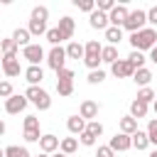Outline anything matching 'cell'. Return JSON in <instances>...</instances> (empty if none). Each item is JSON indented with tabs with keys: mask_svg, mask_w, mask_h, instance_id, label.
I'll return each mask as SVG.
<instances>
[{
	"mask_svg": "<svg viewBox=\"0 0 157 157\" xmlns=\"http://www.w3.org/2000/svg\"><path fill=\"white\" fill-rule=\"evenodd\" d=\"M155 44H157V29H152V27H145V29L130 34V47L135 52H147Z\"/></svg>",
	"mask_w": 157,
	"mask_h": 157,
	"instance_id": "1",
	"label": "cell"
},
{
	"mask_svg": "<svg viewBox=\"0 0 157 157\" xmlns=\"http://www.w3.org/2000/svg\"><path fill=\"white\" fill-rule=\"evenodd\" d=\"M101 49H103V44L98 39H88L83 44V64L88 66V71L101 69Z\"/></svg>",
	"mask_w": 157,
	"mask_h": 157,
	"instance_id": "2",
	"label": "cell"
},
{
	"mask_svg": "<svg viewBox=\"0 0 157 157\" xmlns=\"http://www.w3.org/2000/svg\"><path fill=\"white\" fill-rule=\"evenodd\" d=\"M25 98H27L37 110H49V108H52V98H49V93H47L42 86H27Z\"/></svg>",
	"mask_w": 157,
	"mask_h": 157,
	"instance_id": "3",
	"label": "cell"
},
{
	"mask_svg": "<svg viewBox=\"0 0 157 157\" xmlns=\"http://www.w3.org/2000/svg\"><path fill=\"white\" fill-rule=\"evenodd\" d=\"M145 25H147V10H130L128 12V20H125V29L132 34V32H140V29H145Z\"/></svg>",
	"mask_w": 157,
	"mask_h": 157,
	"instance_id": "4",
	"label": "cell"
},
{
	"mask_svg": "<svg viewBox=\"0 0 157 157\" xmlns=\"http://www.w3.org/2000/svg\"><path fill=\"white\" fill-rule=\"evenodd\" d=\"M44 59H47V66L54 69V71L66 69V52H64V47H52Z\"/></svg>",
	"mask_w": 157,
	"mask_h": 157,
	"instance_id": "5",
	"label": "cell"
},
{
	"mask_svg": "<svg viewBox=\"0 0 157 157\" xmlns=\"http://www.w3.org/2000/svg\"><path fill=\"white\" fill-rule=\"evenodd\" d=\"M25 142H39V137H42V132H39V118L37 115H27L25 118Z\"/></svg>",
	"mask_w": 157,
	"mask_h": 157,
	"instance_id": "6",
	"label": "cell"
},
{
	"mask_svg": "<svg viewBox=\"0 0 157 157\" xmlns=\"http://www.w3.org/2000/svg\"><path fill=\"white\" fill-rule=\"evenodd\" d=\"M27 105H29V101L25 98V93H22V96H20V93H12V96L5 101V113H10V115H20Z\"/></svg>",
	"mask_w": 157,
	"mask_h": 157,
	"instance_id": "7",
	"label": "cell"
},
{
	"mask_svg": "<svg viewBox=\"0 0 157 157\" xmlns=\"http://www.w3.org/2000/svg\"><path fill=\"white\" fill-rule=\"evenodd\" d=\"M44 56H47V54H44L42 44H27V47L22 49V59H27L29 66H39V61H42Z\"/></svg>",
	"mask_w": 157,
	"mask_h": 157,
	"instance_id": "8",
	"label": "cell"
},
{
	"mask_svg": "<svg viewBox=\"0 0 157 157\" xmlns=\"http://www.w3.org/2000/svg\"><path fill=\"white\" fill-rule=\"evenodd\" d=\"M110 74H113L115 78H132L135 69H132V64H130L128 59H118L115 64H110Z\"/></svg>",
	"mask_w": 157,
	"mask_h": 157,
	"instance_id": "9",
	"label": "cell"
},
{
	"mask_svg": "<svg viewBox=\"0 0 157 157\" xmlns=\"http://www.w3.org/2000/svg\"><path fill=\"white\" fill-rule=\"evenodd\" d=\"M0 69H2V74L7 76V78H15V76H20V59L17 56H2L0 59Z\"/></svg>",
	"mask_w": 157,
	"mask_h": 157,
	"instance_id": "10",
	"label": "cell"
},
{
	"mask_svg": "<svg viewBox=\"0 0 157 157\" xmlns=\"http://www.w3.org/2000/svg\"><path fill=\"white\" fill-rule=\"evenodd\" d=\"M108 147H110L113 152H128V150L132 147V140H130V135H125V132H115V135L110 137Z\"/></svg>",
	"mask_w": 157,
	"mask_h": 157,
	"instance_id": "11",
	"label": "cell"
},
{
	"mask_svg": "<svg viewBox=\"0 0 157 157\" xmlns=\"http://www.w3.org/2000/svg\"><path fill=\"white\" fill-rule=\"evenodd\" d=\"M128 12H130V10H128L125 5H115V7L108 12V25H110V27H123L125 20H128Z\"/></svg>",
	"mask_w": 157,
	"mask_h": 157,
	"instance_id": "12",
	"label": "cell"
},
{
	"mask_svg": "<svg viewBox=\"0 0 157 157\" xmlns=\"http://www.w3.org/2000/svg\"><path fill=\"white\" fill-rule=\"evenodd\" d=\"M98 110H101V105H98L96 101H88V98H86V101H81L78 115H81V118L88 123V120H96V118H98Z\"/></svg>",
	"mask_w": 157,
	"mask_h": 157,
	"instance_id": "13",
	"label": "cell"
},
{
	"mask_svg": "<svg viewBox=\"0 0 157 157\" xmlns=\"http://www.w3.org/2000/svg\"><path fill=\"white\" fill-rule=\"evenodd\" d=\"M39 150H42L44 155H54V152L59 150V137L52 135V132H44V135L39 137Z\"/></svg>",
	"mask_w": 157,
	"mask_h": 157,
	"instance_id": "14",
	"label": "cell"
},
{
	"mask_svg": "<svg viewBox=\"0 0 157 157\" xmlns=\"http://www.w3.org/2000/svg\"><path fill=\"white\" fill-rule=\"evenodd\" d=\"M56 29L61 32V37H64V39H71V37H74V32H76V22H74V17H69V15H64V17L59 20V25H56Z\"/></svg>",
	"mask_w": 157,
	"mask_h": 157,
	"instance_id": "15",
	"label": "cell"
},
{
	"mask_svg": "<svg viewBox=\"0 0 157 157\" xmlns=\"http://www.w3.org/2000/svg\"><path fill=\"white\" fill-rule=\"evenodd\" d=\"M88 25H91L93 29H108V27H110V25H108V15L101 12V10H93V12L88 15Z\"/></svg>",
	"mask_w": 157,
	"mask_h": 157,
	"instance_id": "16",
	"label": "cell"
},
{
	"mask_svg": "<svg viewBox=\"0 0 157 157\" xmlns=\"http://www.w3.org/2000/svg\"><path fill=\"white\" fill-rule=\"evenodd\" d=\"M25 78H27L29 86H39L44 81V69L42 66H27L25 69Z\"/></svg>",
	"mask_w": 157,
	"mask_h": 157,
	"instance_id": "17",
	"label": "cell"
},
{
	"mask_svg": "<svg viewBox=\"0 0 157 157\" xmlns=\"http://www.w3.org/2000/svg\"><path fill=\"white\" fill-rule=\"evenodd\" d=\"M66 130H69L71 135H81V132L86 130V120H83L81 115H69V118H66Z\"/></svg>",
	"mask_w": 157,
	"mask_h": 157,
	"instance_id": "18",
	"label": "cell"
},
{
	"mask_svg": "<svg viewBox=\"0 0 157 157\" xmlns=\"http://www.w3.org/2000/svg\"><path fill=\"white\" fill-rule=\"evenodd\" d=\"M103 37L110 47H118L123 42V27H108V29H103Z\"/></svg>",
	"mask_w": 157,
	"mask_h": 157,
	"instance_id": "19",
	"label": "cell"
},
{
	"mask_svg": "<svg viewBox=\"0 0 157 157\" xmlns=\"http://www.w3.org/2000/svg\"><path fill=\"white\" fill-rule=\"evenodd\" d=\"M132 81H135L140 88H145V86H150V81H152V71H150L147 66H142V69H135V74H132Z\"/></svg>",
	"mask_w": 157,
	"mask_h": 157,
	"instance_id": "20",
	"label": "cell"
},
{
	"mask_svg": "<svg viewBox=\"0 0 157 157\" xmlns=\"http://www.w3.org/2000/svg\"><path fill=\"white\" fill-rule=\"evenodd\" d=\"M76 150H78V140H76V137H61V140H59V152H61V155L71 157Z\"/></svg>",
	"mask_w": 157,
	"mask_h": 157,
	"instance_id": "21",
	"label": "cell"
},
{
	"mask_svg": "<svg viewBox=\"0 0 157 157\" xmlns=\"http://www.w3.org/2000/svg\"><path fill=\"white\" fill-rule=\"evenodd\" d=\"M29 39H32V34L27 32V27H17V29L12 32V42H15L17 47H22V49H25L27 44H32Z\"/></svg>",
	"mask_w": 157,
	"mask_h": 157,
	"instance_id": "22",
	"label": "cell"
},
{
	"mask_svg": "<svg viewBox=\"0 0 157 157\" xmlns=\"http://www.w3.org/2000/svg\"><path fill=\"white\" fill-rule=\"evenodd\" d=\"M64 52H66V59H83V44L81 42H69L66 47H64Z\"/></svg>",
	"mask_w": 157,
	"mask_h": 157,
	"instance_id": "23",
	"label": "cell"
},
{
	"mask_svg": "<svg viewBox=\"0 0 157 157\" xmlns=\"http://www.w3.org/2000/svg\"><path fill=\"white\" fill-rule=\"evenodd\" d=\"M147 110H150V105H147V103H142V101H137V98L130 103V118H135V120L145 118V115H147Z\"/></svg>",
	"mask_w": 157,
	"mask_h": 157,
	"instance_id": "24",
	"label": "cell"
},
{
	"mask_svg": "<svg viewBox=\"0 0 157 157\" xmlns=\"http://www.w3.org/2000/svg\"><path fill=\"white\" fill-rule=\"evenodd\" d=\"M130 140H132V147H135V150H147V147H150V140H147V132H145V130L132 132Z\"/></svg>",
	"mask_w": 157,
	"mask_h": 157,
	"instance_id": "25",
	"label": "cell"
},
{
	"mask_svg": "<svg viewBox=\"0 0 157 157\" xmlns=\"http://www.w3.org/2000/svg\"><path fill=\"white\" fill-rule=\"evenodd\" d=\"M47 22H42V20H29V25H27V32L32 34V37H42V34H47Z\"/></svg>",
	"mask_w": 157,
	"mask_h": 157,
	"instance_id": "26",
	"label": "cell"
},
{
	"mask_svg": "<svg viewBox=\"0 0 157 157\" xmlns=\"http://www.w3.org/2000/svg\"><path fill=\"white\" fill-rule=\"evenodd\" d=\"M120 56H118V47H110V44H105L103 49H101V61H105V64H115Z\"/></svg>",
	"mask_w": 157,
	"mask_h": 157,
	"instance_id": "27",
	"label": "cell"
},
{
	"mask_svg": "<svg viewBox=\"0 0 157 157\" xmlns=\"http://www.w3.org/2000/svg\"><path fill=\"white\" fill-rule=\"evenodd\" d=\"M17 44L12 42V37H7V39H0V52H2V56H17Z\"/></svg>",
	"mask_w": 157,
	"mask_h": 157,
	"instance_id": "28",
	"label": "cell"
},
{
	"mask_svg": "<svg viewBox=\"0 0 157 157\" xmlns=\"http://www.w3.org/2000/svg\"><path fill=\"white\" fill-rule=\"evenodd\" d=\"M120 132H125V135L137 132V120H135V118H130V115L120 118Z\"/></svg>",
	"mask_w": 157,
	"mask_h": 157,
	"instance_id": "29",
	"label": "cell"
},
{
	"mask_svg": "<svg viewBox=\"0 0 157 157\" xmlns=\"http://www.w3.org/2000/svg\"><path fill=\"white\" fill-rule=\"evenodd\" d=\"M5 157H32L27 147H20V145H7L5 147Z\"/></svg>",
	"mask_w": 157,
	"mask_h": 157,
	"instance_id": "30",
	"label": "cell"
},
{
	"mask_svg": "<svg viewBox=\"0 0 157 157\" xmlns=\"http://www.w3.org/2000/svg\"><path fill=\"white\" fill-rule=\"evenodd\" d=\"M29 20H42V22H47V20H49V7H47V5H37V7H32Z\"/></svg>",
	"mask_w": 157,
	"mask_h": 157,
	"instance_id": "31",
	"label": "cell"
},
{
	"mask_svg": "<svg viewBox=\"0 0 157 157\" xmlns=\"http://www.w3.org/2000/svg\"><path fill=\"white\" fill-rule=\"evenodd\" d=\"M44 37H47V42H49L52 47H61V42H64V37H61V32H59L56 27H49Z\"/></svg>",
	"mask_w": 157,
	"mask_h": 157,
	"instance_id": "32",
	"label": "cell"
},
{
	"mask_svg": "<svg viewBox=\"0 0 157 157\" xmlns=\"http://www.w3.org/2000/svg\"><path fill=\"white\" fill-rule=\"evenodd\" d=\"M86 81H88L91 86H98V83H103V81H105V71H103V69H96V71H88V76H86Z\"/></svg>",
	"mask_w": 157,
	"mask_h": 157,
	"instance_id": "33",
	"label": "cell"
},
{
	"mask_svg": "<svg viewBox=\"0 0 157 157\" xmlns=\"http://www.w3.org/2000/svg\"><path fill=\"white\" fill-rule=\"evenodd\" d=\"M135 98H137V101H142V103H147V105H150V103H152V101H155V98H157V96H155V91H152V88H150V86H145V88H140V91H137V96H135Z\"/></svg>",
	"mask_w": 157,
	"mask_h": 157,
	"instance_id": "34",
	"label": "cell"
},
{
	"mask_svg": "<svg viewBox=\"0 0 157 157\" xmlns=\"http://www.w3.org/2000/svg\"><path fill=\"white\" fill-rule=\"evenodd\" d=\"M128 61L132 64V69H142V66H145V54L132 49V52H130V56H128Z\"/></svg>",
	"mask_w": 157,
	"mask_h": 157,
	"instance_id": "35",
	"label": "cell"
},
{
	"mask_svg": "<svg viewBox=\"0 0 157 157\" xmlns=\"http://www.w3.org/2000/svg\"><path fill=\"white\" fill-rule=\"evenodd\" d=\"M56 93L59 96H71L74 93V81H56Z\"/></svg>",
	"mask_w": 157,
	"mask_h": 157,
	"instance_id": "36",
	"label": "cell"
},
{
	"mask_svg": "<svg viewBox=\"0 0 157 157\" xmlns=\"http://www.w3.org/2000/svg\"><path fill=\"white\" fill-rule=\"evenodd\" d=\"M86 132H91L93 137H101V135H103V123H98V120H88V123H86Z\"/></svg>",
	"mask_w": 157,
	"mask_h": 157,
	"instance_id": "37",
	"label": "cell"
},
{
	"mask_svg": "<svg viewBox=\"0 0 157 157\" xmlns=\"http://www.w3.org/2000/svg\"><path fill=\"white\" fill-rule=\"evenodd\" d=\"M147 140H150V145H157V118H152L150 123H147Z\"/></svg>",
	"mask_w": 157,
	"mask_h": 157,
	"instance_id": "38",
	"label": "cell"
},
{
	"mask_svg": "<svg viewBox=\"0 0 157 157\" xmlns=\"http://www.w3.org/2000/svg\"><path fill=\"white\" fill-rule=\"evenodd\" d=\"M74 5H76L81 12H88V15L96 10V0H74Z\"/></svg>",
	"mask_w": 157,
	"mask_h": 157,
	"instance_id": "39",
	"label": "cell"
},
{
	"mask_svg": "<svg viewBox=\"0 0 157 157\" xmlns=\"http://www.w3.org/2000/svg\"><path fill=\"white\" fill-rule=\"evenodd\" d=\"M12 93H15V91H12V83H10L7 78H0V98H5V101H7Z\"/></svg>",
	"mask_w": 157,
	"mask_h": 157,
	"instance_id": "40",
	"label": "cell"
},
{
	"mask_svg": "<svg viewBox=\"0 0 157 157\" xmlns=\"http://www.w3.org/2000/svg\"><path fill=\"white\" fill-rule=\"evenodd\" d=\"M113 7H115L113 0H96V10H101V12H105V15H108Z\"/></svg>",
	"mask_w": 157,
	"mask_h": 157,
	"instance_id": "41",
	"label": "cell"
},
{
	"mask_svg": "<svg viewBox=\"0 0 157 157\" xmlns=\"http://www.w3.org/2000/svg\"><path fill=\"white\" fill-rule=\"evenodd\" d=\"M78 142H81V145H86V147H93V145H96V137H93L91 132H86V130H83V132L78 135Z\"/></svg>",
	"mask_w": 157,
	"mask_h": 157,
	"instance_id": "42",
	"label": "cell"
},
{
	"mask_svg": "<svg viewBox=\"0 0 157 157\" xmlns=\"http://www.w3.org/2000/svg\"><path fill=\"white\" fill-rule=\"evenodd\" d=\"M147 25H150L152 29L157 27V5H152V7L147 10Z\"/></svg>",
	"mask_w": 157,
	"mask_h": 157,
	"instance_id": "43",
	"label": "cell"
},
{
	"mask_svg": "<svg viewBox=\"0 0 157 157\" xmlns=\"http://www.w3.org/2000/svg\"><path fill=\"white\" fill-rule=\"evenodd\" d=\"M56 81H74V71H71V69H61V71H56Z\"/></svg>",
	"mask_w": 157,
	"mask_h": 157,
	"instance_id": "44",
	"label": "cell"
},
{
	"mask_svg": "<svg viewBox=\"0 0 157 157\" xmlns=\"http://www.w3.org/2000/svg\"><path fill=\"white\" fill-rule=\"evenodd\" d=\"M96 157H115V152H113L108 145H101V147H98V152H96Z\"/></svg>",
	"mask_w": 157,
	"mask_h": 157,
	"instance_id": "45",
	"label": "cell"
},
{
	"mask_svg": "<svg viewBox=\"0 0 157 157\" xmlns=\"http://www.w3.org/2000/svg\"><path fill=\"white\" fill-rule=\"evenodd\" d=\"M150 61H152V64H157V44L150 49Z\"/></svg>",
	"mask_w": 157,
	"mask_h": 157,
	"instance_id": "46",
	"label": "cell"
},
{
	"mask_svg": "<svg viewBox=\"0 0 157 157\" xmlns=\"http://www.w3.org/2000/svg\"><path fill=\"white\" fill-rule=\"evenodd\" d=\"M5 132H7V125H5V123H2V120H0V137H2V135H5Z\"/></svg>",
	"mask_w": 157,
	"mask_h": 157,
	"instance_id": "47",
	"label": "cell"
},
{
	"mask_svg": "<svg viewBox=\"0 0 157 157\" xmlns=\"http://www.w3.org/2000/svg\"><path fill=\"white\" fill-rule=\"evenodd\" d=\"M152 110H155V115H157V98L152 101Z\"/></svg>",
	"mask_w": 157,
	"mask_h": 157,
	"instance_id": "48",
	"label": "cell"
},
{
	"mask_svg": "<svg viewBox=\"0 0 157 157\" xmlns=\"http://www.w3.org/2000/svg\"><path fill=\"white\" fill-rule=\"evenodd\" d=\"M32 157H52V155H44V152H39V155H32Z\"/></svg>",
	"mask_w": 157,
	"mask_h": 157,
	"instance_id": "49",
	"label": "cell"
},
{
	"mask_svg": "<svg viewBox=\"0 0 157 157\" xmlns=\"http://www.w3.org/2000/svg\"><path fill=\"white\" fill-rule=\"evenodd\" d=\"M0 157H5V147H0Z\"/></svg>",
	"mask_w": 157,
	"mask_h": 157,
	"instance_id": "50",
	"label": "cell"
},
{
	"mask_svg": "<svg viewBox=\"0 0 157 157\" xmlns=\"http://www.w3.org/2000/svg\"><path fill=\"white\" fill-rule=\"evenodd\" d=\"M150 157H157V150H152V152H150Z\"/></svg>",
	"mask_w": 157,
	"mask_h": 157,
	"instance_id": "51",
	"label": "cell"
},
{
	"mask_svg": "<svg viewBox=\"0 0 157 157\" xmlns=\"http://www.w3.org/2000/svg\"><path fill=\"white\" fill-rule=\"evenodd\" d=\"M52 157H66V155H61V152H56V155H52Z\"/></svg>",
	"mask_w": 157,
	"mask_h": 157,
	"instance_id": "52",
	"label": "cell"
},
{
	"mask_svg": "<svg viewBox=\"0 0 157 157\" xmlns=\"http://www.w3.org/2000/svg\"><path fill=\"white\" fill-rule=\"evenodd\" d=\"M0 59H2V52H0Z\"/></svg>",
	"mask_w": 157,
	"mask_h": 157,
	"instance_id": "53",
	"label": "cell"
},
{
	"mask_svg": "<svg viewBox=\"0 0 157 157\" xmlns=\"http://www.w3.org/2000/svg\"><path fill=\"white\" fill-rule=\"evenodd\" d=\"M0 76H2V69H0Z\"/></svg>",
	"mask_w": 157,
	"mask_h": 157,
	"instance_id": "54",
	"label": "cell"
}]
</instances>
